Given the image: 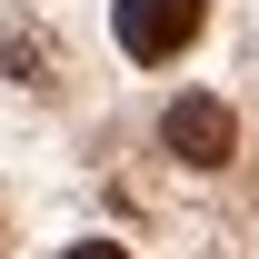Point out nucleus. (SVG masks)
I'll list each match as a JSON object with an SVG mask.
<instances>
[{
    "label": "nucleus",
    "instance_id": "1",
    "mask_svg": "<svg viewBox=\"0 0 259 259\" xmlns=\"http://www.w3.org/2000/svg\"><path fill=\"white\" fill-rule=\"evenodd\" d=\"M199 20H209V0H120L110 10V30H120L130 60H180L199 40Z\"/></svg>",
    "mask_w": 259,
    "mask_h": 259
},
{
    "label": "nucleus",
    "instance_id": "2",
    "mask_svg": "<svg viewBox=\"0 0 259 259\" xmlns=\"http://www.w3.org/2000/svg\"><path fill=\"white\" fill-rule=\"evenodd\" d=\"M160 140H169V160H190V169H220L229 150H239V120H229V110H220L209 90H190V100H169Z\"/></svg>",
    "mask_w": 259,
    "mask_h": 259
},
{
    "label": "nucleus",
    "instance_id": "3",
    "mask_svg": "<svg viewBox=\"0 0 259 259\" xmlns=\"http://www.w3.org/2000/svg\"><path fill=\"white\" fill-rule=\"evenodd\" d=\"M60 259H130L120 239H80V249H60Z\"/></svg>",
    "mask_w": 259,
    "mask_h": 259
}]
</instances>
